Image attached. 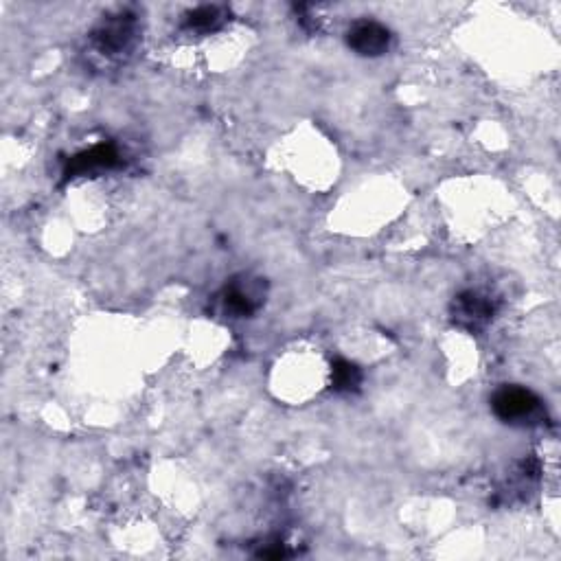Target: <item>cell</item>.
<instances>
[{"label":"cell","instance_id":"cell-8","mask_svg":"<svg viewBox=\"0 0 561 561\" xmlns=\"http://www.w3.org/2000/svg\"><path fill=\"white\" fill-rule=\"evenodd\" d=\"M362 384V371L349 360H336L331 366V388L336 393H351Z\"/></svg>","mask_w":561,"mask_h":561},{"label":"cell","instance_id":"cell-7","mask_svg":"<svg viewBox=\"0 0 561 561\" xmlns=\"http://www.w3.org/2000/svg\"><path fill=\"white\" fill-rule=\"evenodd\" d=\"M226 20V9L217 7V5H206V7H198L193 9L191 14L187 16L185 27L191 31H198V33H209L220 29Z\"/></svg>","mask_w":561,"mask_h":561},{"label":"cell","instance_id":"cell-5","mask_svg":"<svg viewBox=\"0 0 561 561\" xmlns=\"http://www.w3.org/2000/svg\"><path fill=\"white\" fill-rule=\"evenodd\" d=\"M263 303V283L259 279H242L226 285L224 307L233 316L255 314Z\"/></svg>","mask_w":561,"mask_h":561},{"label":"cell","instance_id":"cell-2","mask_svg":"<svg viewBox=\"0 0 561 561\" xmlns=\"http://www.w3.org/2000/svg\"><path fill=\"white\" fill-rule=\"evenodd\" d=\"M134 16L130 14H117L106 18L95 31V44L101 53L106 55H119L123 51L130 49V44L134 40Z\"/></svg>","mask_w":561,"mask_h":561},{"label":"cell","instance_id":"cell-3","mask_svg":"<svg viewBox=\"0 0 561 561\" xmlns=\"http://www.w3.org/2000/svg\"><path fill=\"white\" fill-rule=\"evenodd\" d=\"M347 44L364 57L384 55L391 47V31L375 20H362L349 29Z\"/></svg>","mask_w":561,"mask_h":561},{"label":"cell","instance_id":"cell-4","mask_svg":"<svg viewBox=\"0 0 561 561\" xmlns=\"http://www.w3.org/2000/svg\"><path fill=\"white\" fill-rule=\"evenodd\" d=\"M454 320L465 329H480L485 327L491 316H494V303L489 301V296L467 290L456 296V301L452 305Z\"/></svg>","mask_w":561,"mask_h":561},{"label":"cell","instance_id":"cell-1","mask_svg":"<svg viewBox=\"0 0 561 561\" xmlns=\"http://www.w3.org/2000/svg\"><path fill=\"white\" fill-rule=\"evenodd\" d=\"M491 408L505 423H535L542 419L540 397L522 386H502L491 399Z\"/></svg>","mask_w":561,"mask_h":561},{"label":"cell","instance_id":"cell-6","mask_svg":"<svg viewBox=\"0 0 561 561\" xmlns=\"http://www.w3.org/2000/svg\"><path fill=\"white\" fill-rule=\"evenodd\" d=\"M119 165V152L117 147L112 143H101L90 147V150L73 156L68 160V165L64 169L66 178H75V176H86L93 174V171H101V169H112Z\"/></svg>","mask_w":561,"mask_h":561}]
</instances>
